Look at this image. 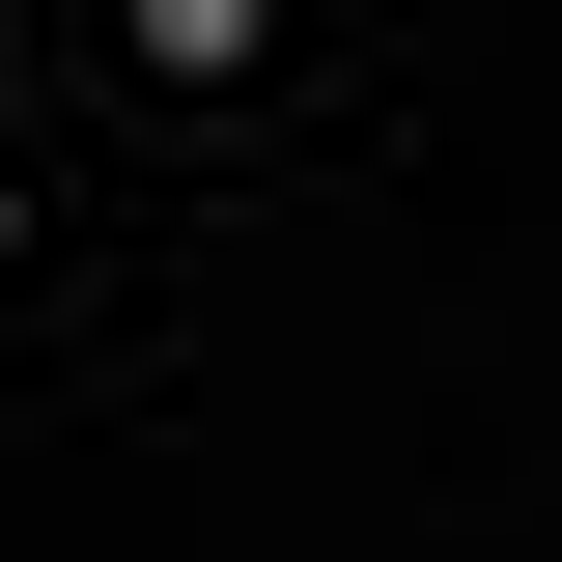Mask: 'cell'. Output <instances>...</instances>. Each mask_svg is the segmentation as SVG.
Masks as SVG:
<instances>
[{"instance_id":"cell-1","label":"cell","mask_w":562,"mask_h":562,"mask_svg":"<svg viewBox=\"0 0 562 562\" xmlns=\"http://www.w3.org/2000/svg\"><path fill=\"white\" fill-rule=\"evenodd\" d=\"M140 57L169 85H254V0H140Z\"/></svg>"}]
</instances>
